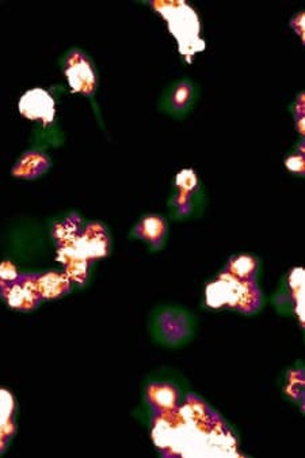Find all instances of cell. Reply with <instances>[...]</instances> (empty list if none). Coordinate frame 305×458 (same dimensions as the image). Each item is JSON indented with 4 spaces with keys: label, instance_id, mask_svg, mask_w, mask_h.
Here are the masks:
<instances>
[{
    "label": "cell",
    "instance_id": "obj_1",
    "mask_svg": "<svg viewBox=\"0 0 305 458\" xmlns=\"http://www.w3.org/2000/svg\"><path fill=\"white\" fill-rule=\"evenodd\" d=\"M154 8L168 22L170 32L177 38L180 52L189 59L205 49V42L199 37V20L196 11L182 0L154 1Z\"/></svg>",
    "mask_w": 305,
    "mask_h": 458
},
{
    "label": "cell",
    "instance_id": "obj_2",
    "mask_svg": "<svg viewBox=\"0 0 305 458\" xmlns=\"http://www.w3.org/2000/svg\"><path fill=\"white\" fill-rule=\"evenodd\" d=\"M206 302L212 308L228 305L242 312L250 313L259 306L261 295L252 279H236L225 272L217 282L208 286Z\"/></svg>",
    "mask_w": 305,
    "mask_h": 458
},
{
    "label": "cell",
    "instance_id": "obj_3",
    "mask_svg": "<svg viewBox=\"0 0 305 458\" xmlns=\"http://www.w3.org/2000/svg\"><path fill=\"white\" fill-rule=\"evenodd\" d=\"M66 76L72 92L92 95L97 86V78L89 59L79 51L72 52L66 63Z\"/></svg>",
    "mask_w": 305,
    "mask_h": 458
},
{
    "label": "cell",
    "instance_id": "obj_4",
    "mask_svg": "<svg viewBox=\"0 0 305 458\" xmlns=\"http://www.w3.org/2000/svg\"><path fill=\"white\" fill-rule=\"evenodd\" d=\"M0 289L7 303L15 309H33L41 301L35 275H20L11 283H0Z\"/></svg>",
    "mask_w": 305,
    "mask_h": 458
},
{
    "label": "cell",
    "instance_id": "obj_5",
    "mask_svg": "<svg viewBox=\"0 0 305 458\" xmlns=\"http://www.w3.org/2000/svg\"><path fill=\"white\" fill-rule=\"evenodd\" d=\"M19 112L29 120L49 124L54 121L56 113L54 100L42 89L29 90L19 101Z\"/></svg>",
    "mask_w": 305,
    "mask_h": 458
},
{
    "label": "cell",
    "instance_id": "obj_6",
    "mask_svg": "<svg viewBox=\"0 0 305 458\" xmlns=\"http://www.w3.org/2000/svg\"><path fill=\"white\" fill-rule=\"evenodd\" d=\"M37 291L41 298H57L70 291L71 280L68 276L57 272H48L44 275H35Z\"/></svg>",
    "mask_w": 305,
    "mask_h": 458
},
{
    "label": "cell",
    "instance_id": "obj_7",
    "mask_svg": "<svg viewBox=\"0 0 305 458\" xmlns=\"http://www.w3.org/2000/svg\"><path fill=\"white\" fill-rule=\"evenodd\" d=\"M49 167V159L41 152H26L13 169V176L18 179H36Z\"/></svg>",
    "mask_w": 305,
    "mask_h": 458
},
{
    "label": "cell",
    "instance_id": "obj_8",
    "mask_svg": "<svg viewBox=\"0 0 305 458\" xmlns=\"http://www.w3.org/2000/svg\"><path fill=\"white\" fill-rule=\"evenodd\" d=\"M148 397L152 405L162 414L173 412L177 406V392L173 386L152 385L148 390Z\"/></svg>",
    "mask_w": 305,
    "mask_h": 458
},
{
    "label": "cell",
    "instance_id": "obj_9",
    "mask_svg": "<svg viewBox=\"0 0 305 458\" xmlns=\"http://www.w3.org/2000/svg\"><path fill=\"white\" fill-rule=\"evenodd\" d=\"M166 233V223L159 217H147L136 227V234L151 243L162 241Z\"/></svg>",
    "mask_w": 305,
    "mask_h": 458
},
{
    "label": "cell",
    "instance_id": "obj_10",
    "mask_svg": "<svg viewBox=\"0 0 305 458\" xmlns=\"http://www.w3.org/2000/svg\"><path fill=\"white\" fill-rule=\"evenodd\" d=\"M256 271V260L251 256L235 257L234 260L228 265L227 274L234 276L236 279H252V276Z\"/></svg>",
    "mask_w": 305,
    "mask_h": 458
},
{
    "label": "cell",
    "instance_id": "obj_11",
    "mask_svg": "<svg viewBox=\"0 0 305 458\" xmlns=\"http://www.w3.org/2000/svg\"><path fill=\"white\" fill-rule=\"evenodd\" d=\"M89 260L85 258H73L71 261L66 263V271L70 280L77 282V283H83L87 277V264Z\"/></svg>",
    "mask_w": 305,
    "mask_h": 458
},
{
    "label": "cell",
    "instance_id": "obj_12",
    "mask_svg": "<svg viewBox=\"0 0 305 458\" xmlns=\"http://www.w3.org/2000/svg\"><path fill=\"white\" fill-rule=\"evenodd\" d=\"M192 98V86L182 82L173 92V107L177 110L185 109Z\"/></svg>",
    "mask_w": 305,
    "mask_h": 458
},
{
    "label": "cell",
    "instance_id": "obj_13",
    "mask_svg": "<svg viewBox=\"0 0 305 458\" xmlns=\"http://www.w3.org/2000/svg\"><path fill=\"white\" fill-rule=\"evenodd\" d=\"M197 176L193 170H183L177 177V185L180 186V191H185V192L193 191L197 186Z\"/></svg>",
    "mask_w": 305,
    "mask_h": 458
},
{
    "label": "cell",
    "instance_id": "obj_14",
    "mask_svg": "<svg viewBox=\"0 0 305 458\" xmlns=\"http://www.w3.org/2000/svg\"><path fill=\"white\" fill-rule=\"evenodd\" d=\"M18 270L10 261L0 264V283H11L19 277Z\"/></svg>",
    "mask_w": 305,
    "mask_h": 458
},
{
    "label": "cell",
    "instance_id": "obj_15",
    "mask_svg": "<svg viewBox=\"0 0 305 458\" xmlns=\"http://www.w3.org/2000/svg\"><path fill=\"white\" fill-rule=\"evenodd\" d=\"M285 165H287V169H289L290 171H294V173H300V174H303L305 171L304 155H303V154H299V155H292V157H289L287 161H285Z\"/></svg>",
    "mask_w": 305,
    "mask_h": 458
},
{
    "label": "cell",
    "instance_id": "obj_16",
    "mask_svg": "<svg viewBox=\"0 0 305 458\" xmlns=\"http://www.w3.org/2000/svg\"><path fill=\"white\" fill-rule=\"evenodd\" d=\"M304 13H300L297 17H294L292 20V26L293 29L297 32V35L304 40L305 29H304Z\"/></svg>",
    "mask_w": 305,
    "mask_h": 458
},
{
    "label": "cell",
    "instance_id": "obj_17",
    "mask_svg": "<svg viewBox=\"0 0 305 458\" xmlns=\"http://www.w3.org/2000/svg\"><path fill=\"white\" fill-rule=\"evenodd\" d=\"M294 110H296V119H300V117H305V95L304 94H300L296 105H294Z\"/></svg>",
    "mask_w": 305,
    "mask_h": 458
},
{
    "label": "cell",
    "instance_id": "obj_18",
    "mask_svg": "<svg viewBox=\"0 0 305 458\" xmlns=\"http://www.w3.org/2000/svg\"><path fill=\"white\" fill-rule=\"evenodd\" d=\"M296 126H297V129H299V132L301 133V135H304L305 133V117H300V119H297V121H296Z\"/></svg>",
    "mask_w": 305,
    "mask_h": 458
}]
</instances>
